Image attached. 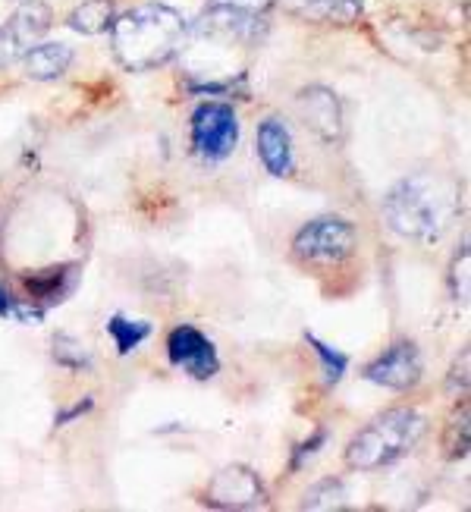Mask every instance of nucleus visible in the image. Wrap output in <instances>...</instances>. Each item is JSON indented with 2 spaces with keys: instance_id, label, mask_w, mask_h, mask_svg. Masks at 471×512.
Listing matches in <instances>:
<instances>
[{
  "instance_id": "a211bd4d",
  "label": "nucleus",
  "mask_w": 471,
  "mask_h": 512,
  "mask_svg": "<svg viewBox=\"0 0 471 512\" xmlns=\"http://www.w3.org/2000/svg\"><path fill=\"white\" fill-rule=\"evenodd\" d=\"M346 484L336 478H324L314 487H308V494L302 500V509H318V512H330V509H346L349 503Z\"/></svg>"
},
{
  "instance_id": "1a4fd4ad",
  "label": "nucleus",
  "mask_w": 471,
  "mask_h": 512,
  "mask_svg": "<svg viewBox=\"0 0 471 512\" xmlns=\"http://www.w3.org/2000/svg\"><path fill=\"white\" fill-rule=\"evenodd\" d=\"M167 355H170V365L186 371L189 377H195V381H211V377L220 371L214 343L192 324H176L170 330Z\"/></svg>"
},
{
  "instance_id": "412c9836",
  "label": "nucleus",
  "mask_w": 471,
  "mask_h": 512,
  "mask_svg": "<svg viewBox=\"0 0 471 512\" xmlns=\"http://www.w3.org/2000/svg\"><path fill=\"white\" fill-rule=\"evenodd\" d=\"M0 318H13L19 324H41L44 308L29 299H16L10 289L0 283Z\"/></svg>"
},
{
  "instance_id": "ddd939ff",
  "label": "nucleus",
  "mask_w": 471,
  "mask_h": 512,
  "mask_svg": "<svg viewBox=\"0 0 471 512\" xmlns=\"http://www.w3.org/2000/svg\"><path fill=\"white\" fill-rule=\"evenodd\" d=\"M22 283H26L29 302H35L41 308L60 305L76 289V283H79V267L76 264H57V267H48V271L29 274Z\"/></svg>"
},
{
  "instance_id": "5701e85b",
  "label": "nucleus",
  "mask_w": 471,
  "mask_h": 512,
  "mask_svg": "<svg viewBox=\"0 0 471 512\" xmlns=\"http://www.w3.org/2000/svg\"><path fill=\"white\" fill-rule=\"evenodd\" d=\"M327 431L324 428H318V431H314L308 440H302L299 443V447L293 450V462H289V472H299V469H305V465H308V459H314V456H318L324 447H327Z\"/></svg>"
},
{
  "instance_id": "6e6552de",
  "label": "nucleus",
  "mask_w": 471,
  "mask_h": 512,
  "mask_svg": "<svg viewBox=\"0 0 471 512\" xmlns=\"http://www.w3.org/2000/svg\"><path fill=\"white\" fill-rule=\"evenodd\" d=\"M205 506L211 509H258L267 506V487L258 478V472L245 465H227L217 472L205 491Z\"/></svg>"
},
{
  "instance_id": "6ab92c4d",
  "label": "nucleus",
  "mask_w": 471,
  "mask_h": 512,
  "mask_svg": "<svg viewBox=\"0 0 471 512\" xmlns=\"http://www.w3.org/2000/svg\"><path fill=\"white\" fill-rule=\"evenodd\" d=\"M54 362L66 371H88L92 368V352L85 349L82 340L70 337V333H57L54 337Z\"/></svg>"
},
{
  "instance_id": "39448f33",
  "label": "nucleus",
  "mask_w": 471,
  "mask_h": 512,
  "mask_svg": "<svg viewBox=\"0 0 471 512\" xmlns=\"http://www.w3.org/2000/svg\"><path fill=\"white\" fill-rule=\"evenodd\" d=\"M239 145V117L227 101H205L192 114V151L201 161H227Z\"/></svg>"
},
{
  "instance_id": "9d476101",
  "label": "nucleus",
  "mask_w": 471,
  "mask_h": 512,
  "mask_svg": "<svg viewBox=\"0 0 471 512\" xmlns=\"http://www.w3.org/2000/svg\"><path fill=\"white\" fill-rule=\"evenodd\" d=\"M264 13H249V10H236V7H220L211 4L208 13H201L195 22L198 35L220 38L230 44H255L264 35Z\"/></svg>"
},
{
  "instance_id": "7ed1b4c3",
  "label": "nucleus",
  "mask_w": 471,
  "mask_h": 512,
  "mask_svg": "<svg viewBox=\"0 0 471 512\" xmlns=\"http://www.w3.org/2000/svg\"><path fill=\"white\" fill-rule=\"evenodd\" d=\"M424 431H428V421H424L415 409H390L384 415H377L374 421L358 431L349 447H346V465L355 472H380L387 465L399 462L402 456H409Z\"/></svg>"
},
{
  "instance_id": "f257e3e1",
  "label": "nucleus",
  "mask_w": 471,
  "mask_h": 512,
  "mask_svg": "<svg viewBox=\"0 0 471 512\" xmlns=\"http://www.w3.org/2000/svg\"><path fill=\"white\" fill-rule=\"evenodd\" d=\"M189 35L186 19L167 4H145L114 19L110 44L114 57L129 73H148L170 63Z\"/></svg>"
},
{
  "instance_id": "2eb2a0df",
  "label": "nucleus",
  "mask_w": 471,
  "mask_h": 512,
  "mask_svg": "<svg viewBox=\"0 0 471 512\" xmlns=\"http://www.w3.org/2000/svg\"><path fill=\"white\" fill-rule=\"evenodd\" d=\"M293 13L327 26H352L362 19L365 0H293Z\"/></svg>"
},
{
  "instance_id": "20e7f679",
  "label": "nucleus",
  "mask_w": 471,
  "mask_h": 512,
  "mask_svg": "<svg viewBox=\"0 0 471 512\" xmlns=\"http://www.w3.org/2000/svg\"><path fill=\"white\" fill-rule=\"evenodd\" d=\"M355 227L343 217H318L308 220V224L296 233L293 239V255L302 264L314 267H333L343 264L346 258L355 255Z\"/></svg>"
},
{
  "instance_id": "aec40b11",
  "label": "nucleus",
  "mask_w": 471,
  "mask_h": 512,
  "mask_svg": "<svg viewBox=\"0 0 471 512\" xmlns=\"http://www.w3.org/2000/svg\"><path fill=\"white\" fill-rule=\"evenodd\" d=\"M305 340H308V346L314 349V355H318L321 371H324V381H327L330 387H333V384H340V381H343V374H346V368H349V355L340 352V349H333V346H327L324 340L314 337V333H305Z\"/></svg>"
},
{
  "instance_id": "393cba45",
  "label": "nucleus",
  "mask_w": 471,
  "mask_h": 512,
  "mask_svg": "<svg viewBox=\"0 0 471 512\" xmlns=\"http://www.w3.org/2000/svg\"><path fill=\"white\" fill-rule=\"evenodd\" d=\"M92 409H95V399H92V396H85L82 403H76V406H70V409L57 412V415H54V425H57V428H66V425H73L76 418L88 415V412H92Z\"/></svg>"
},
{
  "instance_id": "b1692460",
  "label": "nucleus",
  "mask_w": 471,
  "mask_h": 512,
  "mask_svg": "<svg viewBox=\"0 0 471 512\" xmlns=\"http://www.w3.org/2000/svg\"><path fill=\"white\" fill-rule=\"evenodd\" d=\"M450 286H453V296L456 302H465L468 299V246H462L453 258V267H450Z\"/></svg>"
},
{
  "instance_id": "dca6fc26",
  "label": "nucleus",
  "mask_w": 471,
  "mask_h": 512,
  "mask_svg": "<svg viewBox=\"0 0 471 512\" xmlns=\"http://www.w3.org/2000/svg\"><path fill=\"white\" fill-rule=\"evenodd\" d=\"M117 10L114 0H82V4L66 16V26L79 35H101L114 26Z\"/></svg>"
},
{
  "instance_id": "bb28decb",
  "label": "nucleus",
  "mask_w": 471,
  "mask_h": 512,
  "mask_svg": "<svg viewBox=\"0 0 471 512\" xmlns=\"http://www.w3.org/2000/svg\"><path fill=\"white\" fill-rule=\"evenodd\" d=\"M211 4L220 7H236V10H249V13H267L277 0H211Z\"/></svg>"
},
{
  "instance_id": "a878e982",
  "label": "nucleus",
  "mask_w": 471,
  "mask_h": 512,
  "mask_svg": "<svg viewBox=\"0 0 471 512\" xmlns=\"http://www.w3.org/2000/svg\"><path fill=\"white\" fill-rule=\"evenodd\" d=\"M450 390L453 393H465L468 390V352H462L453 371H450Z\"/></svg>"
},
{
  "instance_id": "4be33fe9",
  "label": "nucleus",
  "mask_w": 471,
  "mask_h": 512,
  "mask_svg": "<svg viewBox=\"0 0 471 512\" xmlns=\"http://www.w3.org/2000/svg\"><path fill=\"white\" fill-rule=\"evenodd\" d=\"M446 456L450 459L468 456V406H462V412L446 428Z\"/></svg>"
},
{
  "instance_id": "4468645a",
  "label": "nucleus",
  "mask_w": 471,
  "mask_h": 512,
  "mask_svg": "<svg viewBox=\"0 0 471 512\" xmlns=\"http://www.w3.org/2000/svg\"><path fill=\"white\" fill-rule=\"evenodd\" d=\"M73 48L63 41H44V44H35L29 48V54L22 57L26 63V76L35 79V82H51V79H60L66 76V70L73 66Z\"/></svg>"
},
{
  "instance_id": "0eeeda50",
  "label": "nucleus",
  "mask_w": 471,
  "mask_h": 512,
  "mask_svg": "<svg viewBox=\"0 0 471 512\" xmlns=\"http://www.w3.org/2000/svg\"><path fill=\"white\" fill-rule=\"evenodd\" d=\"M421 374H424L421 349L412 340H399L390 349L380 352L377 359L365 368L362 377L371 384H377V387L406 393V390H415L421 384Z\"/></svg>"
},
{
  "instance_id": "f3484780",
  "label": "nucleus",
  "mask_w": 471,
  "mask_h": 512,
  "mask_svg": "<svg viewBox=\"0 0 471 512\" xmlns=\"http://www.w3.org/2000/svg\"><path fill=\"white\" fill-rule=\"evenodd\" d=\"M107 333H110V340H114L117 352L129 355V352H136L151 337V324L148 321H129L123 315H114V318L107 321Z\"/></svg>"
},
{
  "instance_id": "9b49d317",
  "label": "nucleus",
  "mask_w": 471,
  "mask_h": 512,
  "mask_svg": "<svg viewBox=\"0 0 471 512\" xmlns=\"http://www.w3.org/2000/svg\"><path fill=\"white\" fill-rule=\"evenodd\" d=\"M299 110L305 126L318 136L321 142H340L346 123H343V104L336 98V92H330L327 85H308L299 92Z\"/></svg>"
},
{
  "instance_id": "423d86ee",
  "label": "nucleus",
  "mask_w": 471,
  "mask_h": 512,
  "mask_svg": "<svg viewBox=\"0 0 471 512\" xmlns=\"http://www.w3.org/2000/svg\"><path fill=\"white\" fill-rule=\"evenodd\" d=\"M51 26H54V13L48 4H41V0H22L13 10V16L0 26V70H7V66L26 57L29 48H35Z\"/></svg>"
},
{
  "instance_id": "f03ea898",
  "label": "nucleus",
  "mask_w": 471,
  "mask_h": 512,
  "mask_svg": "<svg viewBox=\"0 0 471 512\" xmlns=\"http://www.w3.org/2000/svg\"><path fill=\"white\" fill-rule=\"evenodd\" d=\"M456 192L434 176H409L399 180L384 198L387 227L412 242H437L453 224Z\"/></svg>"
},
{
  "instance_id": "f8f14e48",
  "label": "nucleus",
  "mask_w": 471,
  "mask_h": 512,
  "mask_svg": "<svg viewBox=\"0 0 471 512\" xmlns=\"http://www.w3.org/2000/svg\"><path fill=\"white\" fill-rule=\"evenodd\" d=\"M258 158L264 170L283 180L293 176L296 170V154H293V132H289L283 117H264L258 123Z\"/></svg>"
}]
</instances>
